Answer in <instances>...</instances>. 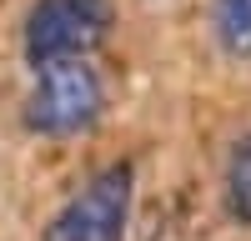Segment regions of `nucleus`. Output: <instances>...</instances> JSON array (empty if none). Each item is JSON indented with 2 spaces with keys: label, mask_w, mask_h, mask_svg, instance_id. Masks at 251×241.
<instances>
[{
  "label": "nucleus",
  "mask_w": 251,
  "mask_h": 241,
  "mask_svg": "<svg viewBox=\"0 0 251 241\" xmlns=\"http://www.w3.org/2000/svg\"><path fill=\"white\" fill-rule=\"evenodd\" d=\"M30 71H35V86L25 96V131L66 141L96 126L106 91H100V71L86 55L46 60V66H30Z\"/></svg>",
  "instance_id": "1"
},
{
  "label": "nucleus",
  "mask_w": 251,
  "mask_h": 241,
  "mask_svg": "<svg viewBox=\"0 0 251 241\" xmlns=\"http://www.w3.org/2000/svg\"><path fill=\"white\" fill-rule=\"evenodd\" d=\"M211 30L231 60H251V0H211Z\"/></svg>",
  "instance_id": "4"
},
{
  "label": "nucleus",
  "mask_w": 251,
  "mask_h": 241,
  "mask_svg": "<svg viewBox=\"0 0 251 241\" xmlns=\"http://www.w3.org/2000/svg\"><path fill=\"white\" fill-rule=\"evenodd\" d=\"M226 211H231V221L251 226V131L226 156Z\"/></svg>",
  "instance_id": "5"
},
{
  "label": "nucleus",
  "mask_w": 251,
  "mask_h": 241,
  "mask_svg": "<svg viewBox=\"0 0 251 241\" xmlns=\"http://www.w3.org/2000/svg\"><path fill=\"white\" fill-rule=\"evenodd\" d=\"M106 30H111V0H35L20 35H25V60L46 66V60L86 55Z\"/></svg>",
  "instance_id": "3"
},
{
  "label": "nucleus",
  "mask_w": 251,
  "mask_h": 241,
  "mask_svg": "<svg viewBox=\"0 0 251 241\" xmlns=\"http://www.w3.org/2000/svg\"><path fill=\"white\" fill-rule=\"evenodd\" d=\"M131 216V166H106L60 206L40 241H121Z\"/></svg>",
  "instance_id": "2"
}]
</instances>
